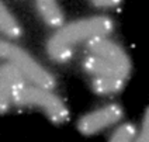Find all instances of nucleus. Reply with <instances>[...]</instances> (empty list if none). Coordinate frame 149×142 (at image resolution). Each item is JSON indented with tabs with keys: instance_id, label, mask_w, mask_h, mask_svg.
I'll return each mask as SVG.
<instances>
[{
	"instance_id": "6e6552de",
	"label": "nucleus",
	"mask_w": 149,
	"mask_h": 142,
	"mask_svg": "<svg viewBox=\"0 0 149 142\" xmlns=\"http://www.w3.org/2000/svg\"><path fill=\"white\" fill-rule=\"evenodd\" d=\"M35 7L44 23L52 28H61L65 23V16L56 0H35Z\"/></svg>"
},
{
	"instance_id": "39448f33",
	"label": "nucleus",
	"mask_w": 149,
	"mask_h": 142,
	"mask_svg": "<svg viewBox=\"0 0 149 142\" xmlns=\"http://www.w3.org/2000/svg\"><path fill=\"white\" fill-rule=\"evenodd\" d=\"M86 48L89 51V54L106 59L107 62L116 65L117 68L123 69L124 72L130 75V72H131L130 58L118 44L113 42L106 37H96L86 42Z\"/></svg>"
},
{
	"instance_id": "ddd939ff",
	"label": "nucleus",
	"mask_w": 149,
	"mask_h": 142,
	"mask_svg": "<svg viewBox=\"0 0 149 142\" xmlns=\"http://www.w3.org/2000/svg\"><path fill=\"white\" fill-rule=\"evenodd\" d=\"M90 1L99 7H114L121 3V0H90Z\"/></svg>"
},
{
	"instance_id": "0eeeda50",
	"label": "nucleus",
	"mask_w": 149,
	"mask_h": 142,
	"mask_svg": "<svg viewBox=\"0 0 149 142\" xmlns=\"http://www.w3.org/2000/svg\"><path fill=\"white\" fill-rule=\"evenodd\" d=\"M83 68L90 76H114V77H123V79L128 77V73L124 72L123 69L107 62L106 59L99 58L91 54H89L83 59Z\"/></svg>"
},
{
	"instance_id": "f8f14e48",
	"label": "nucleus",
	"mask_w": 149,
	"mask_h": 142,
	"mask_svg": "<svg viewBox=\"0 0 149 142\" xmlns=\"http://www.w3.org/2000/svg\"><path fill=\"white\" fill-rule=\"evenodd\" d=\"M136 139L142 142H149V109L145 113V117H143V121H142V129L139 135L136 136Z\"/></svg>"
},
{
	"instance_id": "7ed1b4c3",
	"label": "nucleus",
	"mask_w": 149,
	"mask_h": 142,
	"mask_svg": "<svg viewBox=\"0 0 149 142\" xmlns=\"http://www.w3.org/2000/svg\"><path fill=\"white\" fill-rule=\"evenodd\" d=\"M7 62L16 65L28 82L44 89H49V90L55 87V77L23 48L11 45Z\"/></svg>"
},
{
	"instance_id": "1a4fd4ad",
	"label": "nucleus",
	"mask_w": 149,
	"mask_h": 142,
	"mask_svg": "<svg viewBox=\"0 0 149 142\" xmlns=\"http://www.w3.org/2000/svg\"><path fill=\"white\" fill-rule=\"evenodd\" d=\"M125 84V79L123 77H114V76H90V86L93 92L108 96L123 90Z\"/></svg>"
},
{
	"instance_id": "f03ea898",
	"label": "nucleus",
	"mask_w": 149,
	"mask_h": 142,
	"mask_svg": "<svg viewBox=\"0 0 149 142\" xmlns=\"http://www.w3.org/2000/svg\"><path fill=\"white\" fill-rule=\"evenodd\" d=\"M14 104L41 109L45 116L55 124H63L69 117L65 103L56 94L37 84L24 80L14 92Z\"/></svg>"
},
{
	"instance_id": "f257e3e1",
	"label": "nucleus",
	"mask_w": 149,
	"mask_h": 142,
	"mask_svg": "<svg viewBox=\"0 0 149 142\" xmlns=\"http://www.w3.org/2000/svg\"><path fill=\"white\" fill-rule=\"evenodd\" d=\"M114 28L108 17H90L62 25L48 41V54L58 62H66L72 58L73 47L79 42H87L96 37H106Z\"/></svg>"
},
{
	"instance_id": "4468645a",
	"label": "nucleus",
	"mask_w": 149,
	"mask_h": 142,
	"mask_svg": "<svg viewBox=\"0 0 149 142\" xmlns=\"http://www.w3.org/2000/svg\"><path fill=\"white\" fill-rule=\"evenodd\" d=\"M11 45L13 44L0 40V59L7 61V56H8V54H10V49H11Z\"/></svg>"
},
{
	"instance_id": "20e7f679",
	"label": "nucleus",
	"mask_w": 149,
	"mask_h": 142,
	"mask_svg": "<svg viewBox=\"0 0 149 142\" xmlns=\"http://www.w3.org/2000/svg\"><path fill=\"white\" fill-rule=\"evenodd\" d=\"M121 118H123V107L118 104H107L101 109H97L83 116L77 123V128L83 135H91L104 128L114 125Z\"/></svg>"
},
{
	"instance_id": "423d86ee",
	"label": "nucleus",
	"mask_w": 149,
	"mask_h": 142,
	"mask_svg": "<svg viewBox=\"0 0 149 142\" xmlns=\"http://www.w3.org/2000/svg\"><path fill=\"white\" fill-rule=\"evenodd\" d=\"M24 80H27L24 75L11 62L0 65V114L14 104V92Z\"/></svg>"
},
{
	"instance_id": "9b49d317",
	"label": "nucleus",
	"mask_w": 149,
	"mask_h": 142,
	"mask_svg": "<svg viewBox=\"0 0 149 142\" xmlns=\"http://www.w3.org/2000/svg\"><path fill=\"white\" fill-rule=\"evenodd\" d=\"M136 128L134 124H123L117 128L116 131L113 132V135L110 136V141L113 142H130L136 139Z\"/></svg>"
},
{
	"instance_id": "9d476101",
	"label": "nucleus",
	"mask_w": 149,
	"mask_h": 142,
	"mask_svg": "<svg viewBox=\"0 0 149 142\" xmlns=\"http://www.w3.org/2000/svg\"><path fill=\"white\" fill-rule=\"evenodd\" d=\"M0 33H3L13 40L20 38L23 34L21 25L18 24L16 17L10 13V10L4 6L1 0H0Z\"/></svg>"
}]
</instances>
